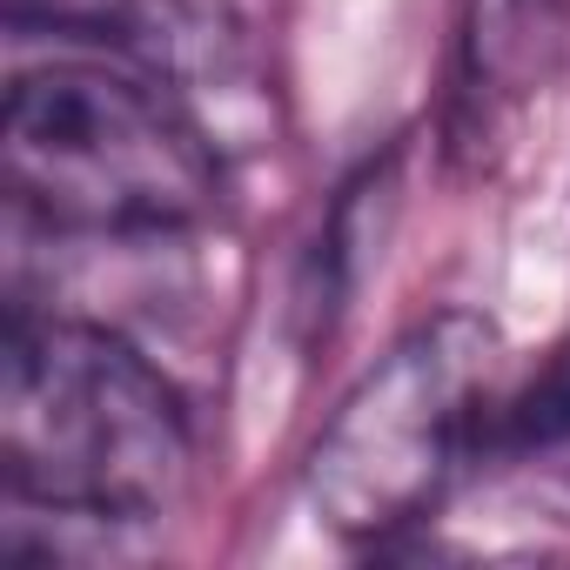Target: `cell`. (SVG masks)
<instances>
[{"instance_id":"6da1fadb","label":"cell","mask_w":570,"mask_h":570,"mask_svg":"<svg viewBox=\"0 0 570 570\" xmlns=\"http://www.w3.org/2000/svg\"><path fill=\"white\" fill-rule=\"evenodd\" d=\"M195 463V430L175 383L115 330L8 309L0 350V476L14 517L55 537L35 557H115L155 523Z\"/></svg>"},{"instance_id":"7a4b0ae2","label":"cell","mask_w":570,"mask_h":570,"mask_svg":"<svg viewBox=\"0 0 570 570\" xmlns=\"http://www.w3.org/2000/svg\"><path fill=\"white\" fill-rule=\"evenodd\" d=\"M0 175L41 228L95 242L188 235L222 202V161L181 95L108 61H55L14 81Z\"/></svg>"},{"instance_id":"3957f363","label":"cell","mask_w":570,"mask_h":570,"mask_svg":"<svg viewBox=\"0 0 570 570\" xmlns=\"http://www.w3.org/2000/svg\"><path fill=\"white\" fill-rule=\"evenodd\" d=\"M490 370L497 330L470 309H443L396 336L323 423L303 463L309 510L350 543H383L423 523L490 436Z\"/></svg>"},{"instance_id":"277c9868","label":"cell","mask_w":570,"mask_h":570,"mask_svg":"<svg viewBox=\"0 0 570 570\" xmlns=\"http://www.w3.org/2000/svg\"><path fill=\"white\" fill-rule=\"evenodd\" d=\"M570 55V0H470L463 14V101L503 115L550 88Z\"/></svg>"},{"instance_id":"5b68a950","label":"cell","mask_w":570,"mask_h":570,"mask_svg":"<svg viewBox=\"0 0 570 570\" xmlns=\"http://www.w3.org/2000/svg\"><path fill=\"white\" fill-rule=\"evenodd\" d=\"M483 443L517 450V456H530V450H563V443H570V343H563V350L543 363V376L497 416V430H490Z\"/></svg>"}]
</instances>
